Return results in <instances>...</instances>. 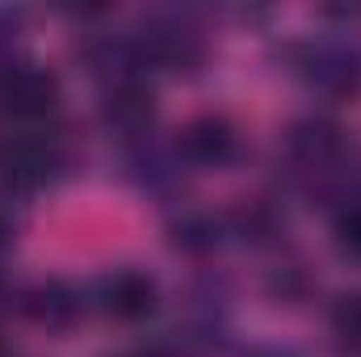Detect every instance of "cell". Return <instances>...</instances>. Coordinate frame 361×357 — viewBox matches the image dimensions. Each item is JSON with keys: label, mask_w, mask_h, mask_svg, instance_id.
<instances>
[{"label": "cell", "mask_w": 361, "mask_h": 357, "mask_svg": "<svg viewBox=\"0 0 361 357\" xmlns=\"http://www.w3.org/2000/svg\"><path fill=\"white\" fill-rule=\"evenodd\" d=\"M55 97H59L55 76L42 72V68H34V63L8 68L0 76V105L8 114H17V118H42V114H51Z\"/></svg>", "instance_id": "obj_1"}, {"label": "cell", "mask_w": 361, "mask_h": 357, "mask_svg": "<svg viewBox=\"0 0 361 357\" xmlns=\"http://www.w3.org/2000/svg\"><path fill=\"white\" fill-rule=\"evenodd\" d=\"M101 303H105V311L118 315V320H139V315L152 311L156 286H152V277H143V273H114V277L101 282Z\"/></svg>", "instance_id": "obj_2"}, {"label": "cell", "mask_w": 361, "mask_h": 357, "mask_svg": "<svg viewBox=\"0 0 361 357\" xmlns=\"http://www.w3.org/2000/svg\"><path fill=\"white\" fill-rule=\"evenodd\" d=\"M231 147H235V139H231L227 122H219V118H197L180 135V152L189 164H223L231 156Z\"/></svg>", "instance_id": "obj_3"}, {"label": "cell", "mask_w": 361, "mask_h": 357, "mask_svg": "<svg viewBox=\"0 0 361 357\" xmlns=\"http://www.w3.org/2000/svg\"><path fill=\"white\" fill-rule=\"evenodd\" d=\"M4 181L8 185H17V189H34V185H42L47 173H51V152H47V143H38V139H17L8 152H4Z\"/></svg>", "instance_id": "obj_4"}, {"label": "cell", "mask_w": 361, "mask_h": 357, "mask_svg": "<svg viewBox=\"0 0 361 357\" xmlns=\"http://www.w3.org/2000/svg\"><path fill=\"white\" fill-rule=\"evenodd\" d=\"M105 122L118 131H139L152 122V92H143L139 85H122L109 92L105 101Z\"/></svg>", "instance_id": "obj_5"}, {"label": "cell", "mask_w": 361, "mask_h": 357, "mask_svg": "<svg viewBox=\"0 0 361 357\" xmlns=\"http://www.w3.org/2000/svg\"><path fill=\"white\" fill-rule=\"evenodd\" d=\"M336 147H341V139H336V126L332 122H302L294 131V152L307 164H324Z\"/></svg>", "instance_id": "obj_6"}, {"label": "cell", "mask_w": 361, "mask_h": 357, "mask_svg": "<svg viewBox=\"0 0 361 357\" xmlns=\"http://www.w3.org/2000/svg\"><path fill=\"white\" fill-rule=\"evenodd\" d=\"M332 324H336L341 341L361 345V294H345V298L336 303V315H332Z\"/></svg>", "instance_id": "obj_7"}, {"label": "cell", "mask_w": 361, "mask_h": 357, "mask_svg": "<svg viewBox=\"0 0 361 357\" xmlns=\"http://www.w3.org/2000/svg\"><path fill=\"white\" fill-rule=\"evenodd\" d=\"M336 240H341L345 253L361 257V206H349V210L336 219Z\"/></svg>", "instance_id": "obj_8"}, {"label": "cell", "mask_w": 361, "mask_h": 357, "mask_svg": "<svg viewBox=\"0 0 361 357\" xmlns=\"http://www.w3.org/2000/svg\"><path fill=\"white\" fill-rule=\"evenodd\" d=\"M0 244H4V223H0Z\"/></svg>", "instance_id": "obj_9"}]
</instances>
